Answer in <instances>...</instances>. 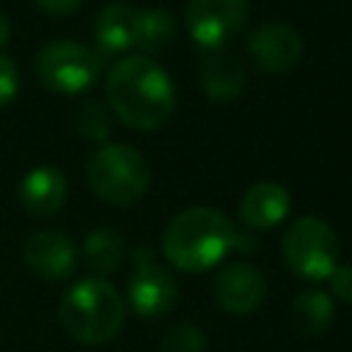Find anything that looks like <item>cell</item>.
Listing matches in <instances>:
<instances>
[{
	"label": "cell",
	"mask_w": 352,
	"mask_h": 352,
	"mask_svg": "<svg viewBox=\"0 0 352 352\" xmlns=\"http://www.w3.org/2000/svg\"><path fill=\"white\" fill-rule=\"evenodd\" d=\"M104 96L113 116L138 132L160 129L176 110V88L148 55L121 58L104 80Z\"/></svg>",
	"instance_id": "6da1fadb"
},
{
	"label": "cell",
	"mask_w": 352,
	"mask_h": 352,
	"mask_svg": "<svg viewBox=\"0 0 352 352\" xmlns=\"http://www.w3.org/2000/svg\"><path fill=\"white\" fill-rule=\"evenodd\" d=\"M234 223L212 206H187L162 231V256L182 272H204L234 250Z\"/></svg>",
	"instance_id": "7a4b0ae2"
},
{
	"label": "cell",
	"mask_w": 352,
	"mask_h": 352,
	"mask_svg": "<svg viewBox=\"0 0 352 352\" xmlns=\"http://www.w3.org/2000/svg\"><path fill=\"white\" fill-rule=\"evenodd\" d=\"M126 305L118 289L104 278H85L66 289L58 302V322L69 338L85 346L113 341L124 327Z\"/></svg>",
	"instance_id": "3957f363"
},
{
	"label": "cell",
	"mask_w": 352,
	"mask_h": 352,
	"mask_svg": "<svg viewBox=\"0 0 352 352\" xmlns=\"http://www.w3.org/2000/svg\"><path fill=\"white\" fill-rule=\"evenodd\" d=\"M85 176L94 195L113 206L138 204L151 184V168L146 157L124 143L99 146L88 160Z\"/></svg>",
	"instance_id": "277c9868"
},
{
	"label": "cell",
	"mask_w": 352,
	"mask_h": 352,
	"mask_svg": "<svg viewBox=\"0 0 352 352\" xmlns=\"http://www.w3.org/2000/svg\"><path fill=\"white\" fill-rule=\"evenodd\" d=\"M102 66H104V58L96 50L69 38L50 41L36 52L38 82L47 91L60 96H74L91 88L102 74Z\"/></svg>",
	"instance_id": "5b68a950"
},
{
	"label": "cell",
	"mask_w": 352,
	"mask_h": 352,
	"mask_svg": "<svg viewBox=\"0 0 352 352\" xmlns=\"http://www.w3.org/2000/svg\"><path fill=\"white\" fill-rule=\"evenodd\" d=\"M286 267L308 280H324L338 264V236L322 217H300L283 234Z\"/></svg>",
	"instance_id": "8992f818"
},
{
	"label": "cell",
	"mask_w": 352,
	"mask_h": 352,
	"mask_svg": "<svg viewBox=\"0 0 352 352\" xmlns=\"http://www.w3.org/2000/svg\"><path fill=\"white\" fill-rule=\"evenodd\" d=\"M132 264H135V272L126 286L132 311L143 319L165 316L176 305V297H179V286H176L170 270H165L154 258L151 248H146V245H140L132 253Z\"/></svg>",
	"instance_id": "52a82bcc"
},
{
	"label": "cell",
	"mask_w": 352,
	"mask_h": 352,
	"mask_svg": "<svg viewBox=\"0 0 352 352\" xmlns=\"http://www.w3.org/2000/svg\"><path fill=\"white\" fill-rule=\"evenodd\" d=\"M184 19L201 50H226L248 22V0H187Z\"/></svg>",
	"instance_id": "ba28073f"
},
{
	"label": "cell",
	"mask_w": 352,
	"mask_h": 352,
	"mask_svg": "<svg viewBox=\"0 0 352 352\" xmlns=\"http://www.w3.org/2000/svg\"><path fill=\"white\" fill-rule=\"evenodd\" d=\"M248 58L264 74H283L302 58V38L286 22L258 25L248 38Z\"/></svg>",
	"instance_id": "9c48e42d"
},
{
	"label": "cell",
	"mask_w": 352,
	"mask_h": 352,
	"mask_svg": "<svg viewBox=\"0 0 352 352\" xmlns=\"http://www.w3.org/2000/svg\"><path fill=\"white\" fill-rule=\"evenodd\" d=\"M22 261L41 280H63L77 267V250H74V242L63 231L41 228L25 239Z\"/></svg>",
	"instance_id": "30bf717a"
},
{
	"label": "cell",
	"mask_w": 352,
	"mask_h": 352,
	"mask_svg": "<svg viewBox=\"0 0 352 352\" xmlns=\"http://www.w3.org/2000/svg\"><path fill=\"white\" fill-rule=\"evenodd\" d=\"M212 292L223 311H228L234 316H245V314H253L264 302L267 280L253 264L234 261L214 275Z\"/></svg>",
	"instance_id": "8fae6325"
},
{
	"label": "cell",
	"mask_w": 352,
	"mask_h": 352,
	"mask_svg": "<svg viewBox=\"0 0 352 352\" xmlns=\"http://www.w3.org/2000/svg\"><path fill=\"white\" fill-rule=\"evenodd\" d=\"M19 204L30 217H50L63 209L69 198L66 176L52 165L30 168L19 182Z\"/></svg>",
	"instance_id": "7c38bea8"
},
{
	"label": "cell",
	"mask_w": 352,
	"mask_h": 352,
	"mask_svg": "<svg viewBox=\"0 0 352 352\" xmlns=\"http://www.w3.org/2000/svg\"><path fill=\"white\" fill-rule=\"evenodd\" d=\"M140 8L132 3H107L94 19V38L99 55H121L138 47Z\"/></svg>",
	"instance_id": "4fadbf2b"
},
{
	"label": "cell",
	"mask_w": 352,
	"mask_h": 352,
	"mask_svg": "<svg viewBox=\"0 0 352 352\" xmlns=\"http://www.w3.org/2000/svg\"><path fill=\"white\" fill-rule=\"evenodd\" d=\"M198 77L212 102H234L245 91V69L226 50H201Z\"/></svg>",
	"instance_id": "5bb4252c"
},
{
	"label": "cell",
	"mask_w": 352,
	"mask_h": 352,
	"mask_svg": "<svg viewBox=\"0 0 352 352\" xmlns=\"http://www.w3.org/2000/svg\"><path fill=\"white\" fill-rule=\"evenodd\" d=\"M292 206V195L278 182H256L245 190L239 201V217L250 228H272L278 226Z\"/></svg>",
	"instance_id": "9a60e30c"
},
{
	"label": "cell",
	"mask_w": 352,
	"mask_h": 352,
	"mask_svg": "<svg viewBox=\"0 0 352 352\" xmlns=\"http://www.w3.org/2000/svg\"><path fill=\"white\" fill-rule=\"evenodd\" d=\"M124 253H126V242L124 236L110 228V226H102L96 231H91L82 242V258L88 264V270L96 275V278H107L113 275L121 261H124Z\"/></svg>",
	"instance_id": "2e32d148"
},
{
	"label": "cell",
	"mask_w": 352,
	"mask_h": 352,
	"mask_svg": "<svg viewBox=\"0 0 352 352\" xmlns=\"http://www.w3.org/2000/svg\"><path fill=\"white\" fill-rule=\"evenodd\" d=\"M333 300L330 294L319 292V289H308V292H300L292 302V324L300 336L305 338H316L322 336L330 322H333Z\"/></svg>",
	"instance_id": "e0dca14e"
},
{
	"label": "cell",
	"mask_w": 352,
	"mask_h": 352,
	"mask_svg": "<svg viewBox=\"0 0 352 352\" xmlns=\"http://www.w3.org/2000/svg\"><path fill=\"white\" fill-rule=\"evenodd\" d=\"M176 36L173 16L165 8H140V30H138V50L160 52Z\"/></svg>",
	"instance_id": "ac0fdd59"
},
{
	"label": "cell",
	"mask_w": 352,
	"mask_h": 352,
	"mask_svg": "<svg viewBox=\"0 0 352 352\" xmlns=\"http://www.w3.org/2000/svg\"><path fill=\"white\" fill-rule=\"evenodd\" d=\"M74 126H77V132H80L85 140L104 143V140L110 138V129H113L107 104H102V102L94 99V96L82 99V102L77 104V110H74Z\"/></svg>",
	"instance_id": "d6986e66"
},
{
	"label": "cell",
	"mask_w": 352,
	"mask_h": 352,
	"mask_svg": "<svg viewBox=\"0 0 352 352\" xmlns=\"http://www.w3.org/2000/svg\"><path fill=\"white\" fill-rule=\"evenodd\" d=\"M160 352H206V336L201 327L182 322L173 324L162 341H160Z\"/></svg>",
	"instance_id": "ffe728a7"
},
{
	"label": "cell",
	"mask_w": 352,
	"mask_h": 352,
	"mask_svg": "<svg viewBox=\"0 0 352 352\" xmlns=\"http://www.w3.org/2000/svg\"><path fill=\"white\" fill-rule=\"evenodd\" d=\"M19 91V69L16 63L0 52V107L11 104Z\"/></svg>",
	"instance_id": "44dd1931"
},
{
	"label": "cell",
	"mask_w": 352,
	"mask_h": 352,
	"mask_svg": "<svg viewBox=\"0 0 352 352\" xmlns=\"http://www.w3.org/2000/svg\"><path fill=\"white\" fill-rule=\"evenodd\" d=\"M327 278H330L333 294L344 302H352V264H336V270Z\"/></svg>",
	"instance_id": "7402d4cb"
},
{
	"label": "cell",
	"mask_w": 352,
	"mask_h": 352,
	"mask_svg": "<svg viewBox=\"0 0 352 352\" xmlns=\"http://www.w3.org/2000/svg\"><path fill=\"white\" fill-rule=\"evenodd\" d=\"M33 6L47 16H69L82 6V0H33Z\"/></svg>",
	"instance_id": "603a6c76"
},
{
	"label": "cell",
	"mask_w": 352,
	"mask_h": 352,
	"mask_svg": "<svg viewBox=\"0 0 352 352\" xmlns=\"http://www.w3.org/2000/svg\"><path fill=\"white\" fill-rule=\"evenodd\" d=\"M8 38H11V22H8V16L0 11V50L8 44Z\"/></svg>",
	"instance_id": "cb8c5ba5"
}]
</instances>
